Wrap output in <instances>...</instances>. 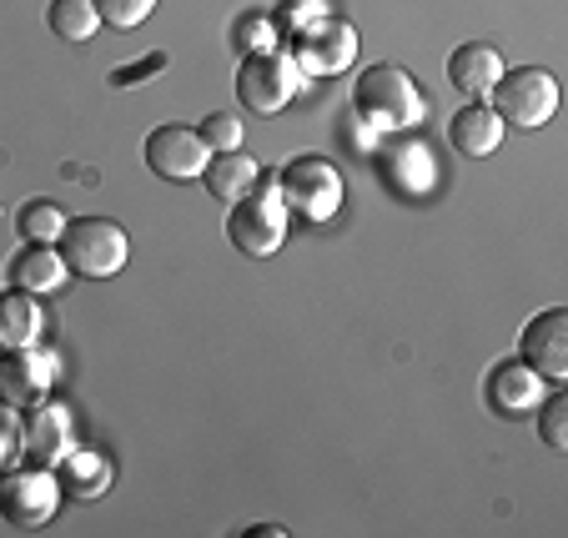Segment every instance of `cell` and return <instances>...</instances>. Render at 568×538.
Segmentation results:
<instances>
[{
	"label": "cell",
	"instance_id": "cell-1",
	"mask_svg": "<svg viewBox=\"0 0 568 538\" xmlns=\"http://www.w3.org/2000/svg\"><path fill=\"white\" fill-rule=\"evenodd\" d=\"M353 111L373 131H413L428 116V97L418 91L413 71H403L393 61H377L353 81Z\"/></svg>",
	"mask_w": 568,
	"mask_h": 538
},
{
	"label": "cell",
	"instance_id": "cell-2",
	"mask_svg": "<svg viewBox=\"0 0 568 538\" xmlns=\"http://www.w3.org/2000/svg\"><path fill=\"white\" fill-rule=\"evenodd\" d=\"M131 257V237L126 226L111 222V216H81V222H65L61 232V262L75 277H116Z\"/></svg>",
	"mask_w": 568,
	"mask_h": 538
},
{
	"label": "cell",
	"instance_id": "cell-3",
	"mask_svg": "<svg viewBox=\"0 0 568 538\" xmlns=\"http://www.w3.org/2000/svg\"><path fill=\"white\" fill-rule=\"evenodd\" d=\"M262 192L232 202V216H226V237H232L236 252L247 257H272V252L287 242V202L277 192V176H257Z\"/></svg>",
	"mask_w": 568,
	"mask_h": 538
},
{
	"label": "cell",
	"instance_id": "cell-4",
	"mask_svg": "<svg viewBox=\"0 0 568 538\" xmlns=\"http://www.w3.org/2000/svg\"><path fill=\"white\" fill-rule=\"evenodd\" d=\"M302 91V71L287 51H252L247 61L236 65V97L247 111H262V116H277L297 101Z\"/></svg>",
	"mask_w": 568,
	"mask_h": 538
},
{
	"label": "cell",
	"instance_id": "cell-5",
	"mask_svg": "<svg viewBox=\"0 0 568 538\" xmlns=\"http://www.w3.org/2000/svg\"><path fill=\"white\" fill-rule=\"evenodd\" d=\"M277 192L307 222H327L343 212V172L327 156H292L277 172Z\"/></svg>",
	"mask_w": 568,
	"mask_h": 538
},
{
	"label": "cell",
	"instance_id": "cell-6",
	"mask_svg": "<svg viewBox=\"0 0 568 538\" xmlns=\"http://www.w3.org/2000/svg\"><path fill=\"white\" fill-rule=\"evenodd\" d=\"M494 97V111L514 126L534 131V126H548L558 111V81L554 71L544 65H524V71H504L498 75V87L488 91Z\"/></svg>",
	"mask_w": 568,
	"mask_h": 538
},
{
	"label": "cell",
	"instance_id": "cell-7",
	"mask_svg": "<svg viewBox=\"0 0 568 538\" xmlns=\"http://www.w3.org/2000/svg\"><path fill=\"white\" fill-rule=\"evenodd\" d=\"M287 55L297 61L302 75H337V71H347V65H353L357 31L347 21H337V16H317V21L297 26Z\"/></svg>",
	"mask_w": 568,
	"mask_h": 538
},
{
	"label": "cell",
	"instance_id": "cell-8",
	"mask_svg": "<svg viewBox=\"0 0 568 538\" xmlns=\"http://www.w3.org/2000/svg\"><path fill=\"white\" fill-rule=\"evenodd\" d=\"M61 508V478L51 468H21L0 484V514L16 528H45Z\"/></svg>",
	"mask_w": 568,
	"mask_h": 538
},
{
	"label": "cell",
	"instance_id": "cell-9",
	"mask_svg": "<svg viewBox=\"0 0 568 538\" xmlns=\"http://www.w3.org/2000/svg\"><path fill=\"white\" fill-rule=\"evenodd\" d=\"M75 448V428H71V413L61 403H31L21 418V453L26 464L36 468H55L65 453Z\"/></svg>",
	"mask_w": 568,
	"mask_h": 538
},
{
	"label": "cell",
	"instance_id": "cell-10",
	"mask_svg": "<svg viewBox=\"0 0 568 538\" xmlns=\"http://www.w3.org/2000/svg\"><path fill=\"white\" fill-rule=\"evenodd\" d=\"M146 166L166 182H192L206 172V141L196 126H156L146 136Z\"/></svg>",
	"mask_w": 568,
	"mask_h": 538
},
{
	"label": "cell",
	"instance_id": "cell-11",
	"mask_svg": "<svg viewBox=\"0 0 568 538\" xmlns=\"http://www.w3.org/2000/svg\"><path fill=\"white\" fill-rule=\"evenodd\" d=\"M55 383V357L41 353V347H11L0 357V403L11 408H31L51 393Z\"/></svg>",
	"mask_w": 568,
	"mask_h": 538
},
{
	"label": "cell",
	"instance_id": "cell-12",
	"mask_svg": "<svg viewBox=\"0 0 568 538\" xmlns=\"http://www.w3.org/2000/svg\"><path fill=\"white\" fill-rule=\"evenodd\" d=\"M518 347H524V363L538 377H568V313L564 307H548V313L528 317Z\"/></svg>",
	"mask_w": 568,
	"mask_h": 538
},
{
	"label": "cell",
	"instance_id": "cell-13",
	"mask_svg": "<svg viewBox=\"0 0 568 538\" xmlns=\"http://www.w3.org/2000/svg\"><path fill=\"white\" fill-rule=\"evenodd\" d=\"M483 398L494 403L498 413L518 418V413H534L544 403V377L524 363V357H508V363H494L488 377H483Z\"/></svg>",
	"mask_w": 568,
	"mask_h": 538
},
{
	"label": "cell",
	"instance_id": "cell-14",
	"mask_svg": "<svg viewBox=\"0 0 568 538\" xmlns=\"http://www.w3.org/2000/svg\"><path fill=\"white\" fill-rule=\"evenodd\" d=\"M498 75H504V55L488 41H463L448 55V87H458L473 101H488V91L498 87Z\"/></svg>",
	"mask_w": 568,
	"mask_h": 538
},
{
	"label": "cell",
	"instance_id": "cell-15",
	"mask_svg": "<svg viewBox=\"0 0 568 538\" xmlns=\"http://www.w3.org/2000/svg\"><path fill=\"white\" fill-rule=\"evenodd\" d=\"M504 126L508 121L498 116L488 101H468V106L453 111L448 141L463 151V156H488V151H498V141H504Z\"/></svg>",
	"mask_w": 568,
	"mask_h": 538
},
{
	"label": "cell",
	"instance_id": "cell-16",
	"mask_svg": "<svg viewBox=\"0 0 568 538\" xmlns=\"http://www.w3.org/2000/svg\"><path fill=\"white\" fill-rule=\"evenodd\" d=\"M45 333V307L36 302V292H0V353L11 347H36Z\"/></svg>",
	"mask_w": 568,
	"mask_h": 538
},
{
	"label": "cell",
	"instance_id": "cell-17",
	"mask_svg": "<svg viewBox=\"0 0 568 538\" xmlns=\"http://www.w3.org/2000/svg\"><path fill=\"white\" fill-rule=\"evenodd\" d=\"M206 192L216 196V202H242V196L257 186L262 166L252 162L247 151L236 146V151H216V156H206Z\"/></svg>",
	"mask_w": 568,
	"mask_h": 538
},
{
	"label": "cell",
	"instance_id": "cell-18",
	"mask_svg": "<svg viewBox=\"0 0 568 538\" xmlns=\"http://www.w3.org/2000/svg\"><path fill=\"white\" fill-rule=\"evenodd\" d=\"M11 282L21 292H55L65 282V262H61V252L55 247H45V242H26L21 252L11 257Z\"/></svg>",
	"mask_w": 568,
	"mask_h": 538
},
{
	"label": "cell",
	"instance_id": "cell-19",
	"mask_svg": "<svg viewBox=\"0 0 568 538\" xmlns=\"http://www.w3.org/2000/svg\"><path fill=\"white\" fill-rule=\"evenodd\" d=\"M61 484L75 498H101L111 488V458L101 448H71L61 458Z\"/></svg>",
	"mask_w": 568,
	"mask_h": 538
},
{
	"label": "cell",
	"instance_id": "cell-20",
	"mask_svg": "<svg viewBox=\"0 0 568 538\" xmlns=\"http://www.w3.org/2000/svg\"><path fill=\"white\" fill-rule=\"evenodd\" d=\"M45 26H51V35H61V41H91L101 26L97 0H51V6H45Z\"/></svg>",
	"mask_w": 568,
	"mask_h": 538
},
{
	"label": "cell",
	"instance_id": "cell-21",
	"mask_svg": "<svg viewBox=\"0 0 568 538\" xmlns=\"http://www.w3.org/2000/svg\"><path fill=\"white\" fill-rule=\"evenodd\" d=\"M16 232H21L26 242H61L65 232V216L55 202H45V196H31V202H21V212H16Z\"/></svg>",
	"mask_w": 568,
	"mask_h": 538
},
{
	"label": "cell",
	"instance_id": "cell-22",
	"mask_svg": "<svg viewBox=\"0 0 568 538\" xmlns=\"http://www.w3.org/2000/svg\"><path fill=\"white\" fill-rule=\"evenodd\" d=\"M538 438L554 453L568 448V398H544L538 403Z\"/></svg>",
	"mask_w": 568,
	"mask_h": 538
},
{
	"label": "cell",
	"instance_id": "cell-23",
	"mask_svg": "<svg viewBox=\"0 0 568 538\" xmlns=\"http://www.w3.org/2000/svg\"><path fill=\"white\" fill-rule=\"evenodd\" d=\"M196 131H202L206 151H236V146H242V121H236L232 111H212V116H206Z\"/></svg>",
	"mask_w": 568,
	"mask_h": 538
},
{
	"label": "cell",
	"instance_id": "cell-24",
	"mask_svg": "<svg viewBox=\"0 0 568 538\" xmlns=\"http://www.w3.org/2000/svg\"><path fill=\"white\" fill-rule=\"evenodd\" d=\"M151 11H156V0H97V16L106 26H116V31H131V26H141Z\"/></svg>",
	"mask_w": 568,
	"mask_h": 538
},
{
	"label": "cell",
	"instance_id": "cell-25",
	"mask_svg": "<svg viewBox=\"0 0 568 538\" xmlns=\"http://www.w3.org/2000/svg\"><path fill=\"white\" fill-rule=\"evenodd\" d=\"M156 71H166V51H151L131 65H116V71H111V87H141V81L156 75Z\"/></svg>",
	"mask_w": 568,
	"mask_h": 538
},
{
	"label": "cell",
	"instance_id": "cell-26",
	"mask_svg": "<svg viewBox=\"0 0 568 538\" xmlns=\"http://www.w3.org/2000/svg\"><path fill=\"white\" fill-rule=\"evenodd\" d=\"M16 453H21V418H16L11 403H0V468L11 464Z\"/></svg>",
	"mask_w": 568,
	"mask_h": 538
}]
</instances>
